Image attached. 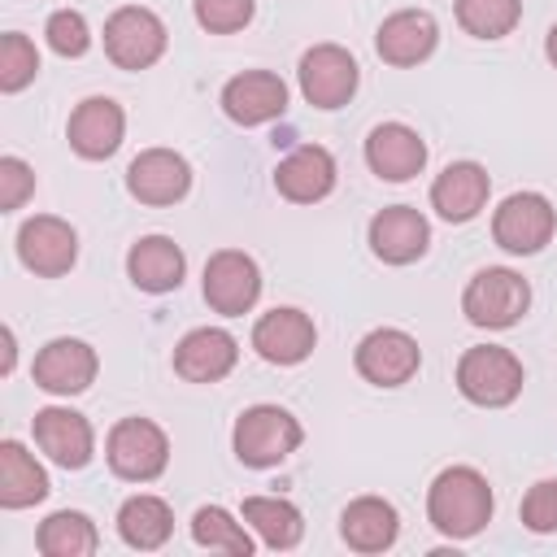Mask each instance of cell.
Listing matches in <instances>:
<instances>
[{
    "label": "cell",
    "instance_id": "6da1fadb",
    "mask_svg": "<svg viewBox=\"0 0 557 557\" xmlns=\"http://www.w3.org/2000/svg\"><path fill=\"white\" fill-rule=\"evenodd\" d=\"M426 518L448 540H470L492 518V487L474 466H448L426 492Z\"/></svg>",
    "mask_w": 557,
    "mask_h": 557
},
{
    "label": "cell",
    "instance_id": "7a4b0ae2",
    "mask_svg": "<svg viewBox=\"0 0 557 557\" xmlns=\"http://www.w3.org/2000/svg\"><path fill=\"white\" fill-rule=\"evenodd\" d=\"M300 422L278 405H252L235 422V457L252 470H270L300 448Z\"/></svg>",
    "mask_w": 557,
    "mask_h": 557
},
{
    "label": "cell",
    "instance_id": "3957f363",
    "mask_svg": "<svg viewBox=\"0 0 557 557\" xmlns=\"http://www.w3.org/2000/svg\"><path fill=\"white\" fill-rule=\"evenodd\" d=\"M531 305V287L518 270H505V265H487L479 270L466 292H461V313L483 326V331H505L513 326Z\"/></svg>",
    "mask_w": 557,
    "mask_h": 557
},
{
    "label": "cell",
    "instance_id": "277c9868",
    "mask_svg": "<svg viewBox=\"0 0 557 557\" xmlns=\"http://www.w3.org/2000/svg\"><path fill=\"white\" fill-rule=\"evenodd\" d=\"M457 387L470 405L500 409V405L518 400V392H522V361L500 344L466 348L457 361Z\"/></svg>",
    "mask_w": 557,
    "mask_h": 557
},
{
    "label": "cell",
    "instance_id": "5b68a950",
    "mask_svg": "<svg viewBox=\"0 0 557 557\" xmlns=\"http://www.w3.org/2000/svg\"><path fill=\"white\" fill-rule=\"evenodd\" d=\"M104 457H109V466H113L117 479H126V483H152L165 470V461H170V440L148 418H122L109 431Z\"/></svg>",
    "mask_w": 557,
    "mask_h": 557
},
{
    "label": "cell",
    "instance_id": "8992f818",
    "mask_svg": "<svg viewBox=\"0 0 557 557\" xmlns=\"http://www.w3.org/2000/svg\"><path fill=\"white\" fill-rule=\"evenodd\" d=\"M553 231H557V209L540 191H513L492 213V239L513 257L540 252L553 239Z\"/></svg>",
    "mask_w": 557,
    "mask_h": 557
},
{
    "label": "cell",
    "instance_id": "52a82bcc",
    "mask_svg": "<svg viewBox=\"0 0 557 557\" xmlns=\"http://www.w3.org/2000/svg\"><path fill=\"white\" fill-rule=\"evenodd\" d=\"M165 52V22L152 9L126 4L104 22V57L117 70H148Z\"/></svg>",
    "mask_w": 557,
    "mask_h": 557
},
{
    "label": "cell",
    "instance_id": "ba28073f",
    "mask_svg": "<svg viewBox=\"0 0 557 557\" xmlns=\"http://www.w3.org/2000/svg\"><path fill=\"white\" fill-rule=\"evenodd\" d=\"M352 361H357V374H361L366 383H374V387H400V383H409V379L418 374L422 348H418V339H413L409 331H400V326H379V331H370V335L357 344Z\"/></svg>",
    "mask_w": 557,
    "mask_h": 557
},
{
    "label": "cell",
    "instance_id": "9c48e42d",
    "mask_svg": "<svg viewBox=\"0 0 557 557\" xmlns=\"http://www.w3.org/2000/svg\"><path fill=\"white\" fill-rule=\"evenodd\" d=\"M300 96L313 104V109H339L352 100L357 91V61L348 48L339 44H313L305 57H300Z\"/></svg>",
    "mask_w": 557,
    "mask_h": 557
},
{
    "label": "cell",
    "instance_id": "30bf717a",
    "mask_svg": "<svg viewBox=\"0 0 557 557\" xmlns=\"http://www.w3.org/2000/svg\"><path fill=\"white\" fill-rule=\"evenodd\" d=\"M257 296H261V270L248 252L222 248L205 261V300H209L213 313L239 318L257 305Z\"/></svg>",
    "mask_w": 557,
    "mask_h": 557
},
{
    "label": "cell",
    "instance_id": "8fae6325",
    "mask_svg": "<svg viewBox=\"0 0 557 557\" xmlns=\"http://www.w3.org/2000/svg\"><path fill=\"white\" fill-rule=\"evenodd\" d=\"M17 257L26 270H35L39 278H61L74 261H78V235L65 218L52 213H35L22 222L17 231Z\"/></svg>",
    "mask_w": 557,
    "mask_h": 557
},
{
    "label": "cell",
    "instance_id": "7c38bea8",
    "mask_svg": "<svg viewBox=\"0 0 557 557\" xmlns=\"http://www.w3.org/2000/svg\"><path fill=\"white\" fill-rule=\"evenodd\" d=\"M191 187V165L174 148H148L126 170V191L139 205H178Z\"/></svg>",
    "mask_w": 557,
    "mask_h": 557
},
{
    "label": "cell",
    "instance_id": "4fadbf2b",
    "mask_svg": "<svg viewBox=\"0 0 557 557\" xmlns=\"http://www.w3.org/2000/svg\"><path fill=\"white\" fill-rule=\"evenodd\" d=\"M313 344H318L313 318L300 313V309H287V305L261 313L257 326H252V348L270 366H296V361H305L313 352Z\"/></svg>",
    "mask_w": 557,
    "mask_h": 557
},
{
    "label": "cell",
    "instance_id": "5bb4252c",
    "mask_svg": "<svg viewBox=\"0 0 557 557\" xmlns=\"http://www.w3.org/2000/svg\"><path fill=\"white\" fill-rule=\"evenodd\" d=\"M287 109V83L270 70H244L222 87V113L239 126H261L283 117Z\"/></svg>",
    "mask_w": 557,
    "mask_h": 557
},
{
    "label": "cell",
    "instance_id": "9a60e30c",
    "mask_svg": "<svg viewBox=\"0 0 557 557\" xmlns=\"http://www.w3.org/2000/svg\"><path fill=\"white\" fill-rule=\"evenodd\" d=\"M366 165L383 178V183H409L413 174H422L426 165V144L413 126L405 122H379L366 135Z\"/></svg>",
    "mask_w": 557,
    "mask_h": 557
},
{
    "label": "cell",
    "instance_id": "2e32d148",
    "mask_svg": "<svg viewBox=\"0 0 557 557\" xmlns=\"http://www.w3.org/2000/svg\"><path fill=\"white\" fill-rule=\"evenodd\" d=\"M431 244V226L418 209L409 205H387L370 218V252L387 265H409L426 252Z\"/></svg>",
    "mask_w": 557,
    "mask_h": 557
},
{
    "label": "cell",
    "instance_id": "e0dca14e",
    "mask_svg": "<svg viewBox=\"0 0 557 557\" xmlns=\"http://www.w3.org/2000/svg\"><path fill=\"white\" fill-rule=\"evenodd\" d=\"M100 361H96V348L83 344V339H52L35 352V383L52 396H78L91 387Z\"/></svg>",
    "mask_w": 557,
    "mask_h": 557
},
{
    "label": "cell",
    "instance_id": "ac0fdd59",
    "mask_svg": "<svg viewBox=\"0 0 557 557\" xmlns=\"http://www.w3.org/2000/svg\"><path fill=\"white\" fill-rule=\"evenodd\" d=\"M274 187L292 205H313L326 200L335 187V157L322 144H300L274 165Z\"/></svg>",
    "mask_w": 557,
    "mask_h": 557
},
{
    "label": "cell",
    "instance_id": "d6986e66",
    "mask_svg": "<svg viewBox=\"0 0 557 557\" xmlns=\"http://www.w3.org/2000/svg\"><path fill=\"white\" fill-rule=\"evenodd\" d=\"M235 357H239V344L222 326H196V331H187L174 344V370L187 383H218V379H226L235 370Z\"/></svg>",
    "mask_w": 557,
    "mask_h": 557
},
{
    "label": "cell",
    "instance_id": "ffe728a7",
    "mask_svg": "<svg viewBox=\"0 0 557 557\" xmlns=\"http://www.w3.org/2000/svg\"><path fill=\"white\" fill-rule=\"evenodd\" d=\"M30 431H35V444L48 453V461H57L65 470H83L91 461V453H96L91 422L83 413H74V409H57V405L39 409Z\"/></svg>",
    "mask_w": 557,
    "mask_h": 557
},
{
    "label": "cell",
    "instance_id": "44dd1931",
    "mask_svg": "<svg viewBox=\"0 0 557 557\" xmlns=\"http://www.w3.org/2000/svg\"><path fill=\"white\" fill-rule=\"evenodd\" d=\"M122 131H126V117H122V104L109 100V96H87L74 113H70V148L87 161H104L117 152L122 144Z\"/></svg>",
    "mask_w": 557,
    "mask_h": 557
},
{
    "label": "cell",
    "instance_id": "7402d4cb",
    "mask_svg": "<svg viewBox=\"0 0 557 557\" xmlns=\"http://www.w3.org/2000/svg\"><path fill=\"white\" fill-rule=\"evenodd\" d=\"M435 44H440V26H435V17L426 9H400V13L383 17V26L374 35L379 57L387 65H400V70L426 61L435 52Z\"/></svg>",
    "mask_w": 557,
    "mask_h": 557
},
{
    "label": "cell",
    "instance_id": "603a6c76",
    "mask_svg": "<svg viewBox=\"0 0 557 557\" xmlns=\"http://www.w3.org/2000/svg\"><path fill=\"white\" fill-rule=\"evenodd\" d=\"M487 191H492V178L479 161H453L431 183V209L444 222H470L487 205Z\"/></svg>",
    "mask_w": 557,
    "mask_h": 557
},
{
    "label": "cell",
    "instance_id": "cb8c5ba5",
    "mask_svg": "<svg viewBox=\"0 0 557 557\" xmlns=\"http://www.w3.org/2000/svg\"><path fill=\"white\" fill-rule=\"evenodd\" d=\"M183 270H187V257L174 239L165 235H144L139 244H131L126 252V274L139 292H174L183 283Z\"/></svg>",
    "mask_w": 557,
    "mask_h": 557
},
{
    "label": "cell",
    "instance_id": "d4e9b609",
    "mask_svg": "<svg viewBox=\"0 0 557 557\" xmlns=\"http://www.w3.org/2000/svg\"><path fill=\"white\" fill-rule=\"evenodd\" d=\"M396 531H400V518H396V509L383 496H357L339 513V535L357 553H383V548H392L396 544Z\"/></svg>",
    "mask_w": 557,
    "mask_h": 557
},
{
    "label": "cell",
    "instance_id": "484cf974",
    "mask_svg": "<svg viewBox=\"0 0 557 557\" xmlns=\"http://www.w3.org/2000/svg\"><path fill=\"white\" fill-rule=\"evenodd\" d=\"M44 496H48L44 466L17 440H4L0 444V505L4 509H26V505H35Z\"/></svg>",
    "mask_w": 557,
    "mask_h": 557
},
{
    "label": "cell",
    "instance_id": "4316f807",
    "mask_svg": "<svg viewBox=\"0 0 557 557\" xmlns=\"http://www.w3.org/2000/svg\"><path fill=\"white\" fill-rule=\"evenodd\" d=\"M170 531H174V513H170V505H165L161 496L139 492V496H131V500L117 509V535H122L131 548H139V553L161 548V544L170 540Z\"/></svg>",
    "mask_w": 557,
    "mask_h": 557
},
{
    "label": "cell",
    "instance_id": "83f0119b",
    "mask_svg": "<svg viewBox=\"0 0 557 557\" xmlns=\"http://www.w3.org/2000/svg\"><path fill=\"white\" fill-rule=\"evenodd\" d=\"M244 522L261 535L265 548H296L300 535H305L300 509L283 496H248L244 500Z\"/></svg>",
    "mask_w": 557,
    "mask_h": 557
},
{
    "label": "cell",
    "instance_id": "f1b7e54d",
    "mask_svg": "<svg viewBox=\"0 0 557 557\" xmlns=\"http://www.w3.org/2000/svg\"><path fill=\"white\" fill-rule=\"evenodd\" d=\"M39 553L44 557H91L100 548V535H96V522L78 509H57L39 522V535H35Z\"/></svg>",
    "mask_w": 557,
    "mask_h": 557
},
{
    "label": "cell",
    "instance_id": "f546056e",
    "mask_svg": "<svg viewBox=\"0 0 557 557\" xmlns=\"http://www.w3.org/2000/svg\"><path fill=\"white\" fill-rule=\"evenodd\" d=\"M191 540H196L200 548H218V553H231V557H248V553H252V535H248L244 522H235L222 505L196 509V518H191Z\"/></svg>",
    "mask_w": 557,
    "mask_h": 557
},
{
    "label": "cell",
    "instance_id": "4dcf8cb0",
    "mask_svg": "<svg viewBox=\"0 0 557 557\" xmlns=\"http://www.w3.org/2000/svg\"><path fill=\"white\" fill-rule=\"evenodd\" d=\"M522 17V0H457V22L474 39H505Z\"/></svg>",
    "mask_w": 557,
    "mask_h": 557
},
{
    "label": "cell",
    "instance_id": "1f68e13d",
    "mask_svg": "<svg viewBox=\"0 0 557 557\" xmlns=\"http://www.w3.org/2000/svg\"><path fill=\"white\" fill-rule=\"evenodd\" d=\"M35 74H39V52H35V44H30L26 35L9 30V35L0 39V87H4V91H22Z\"/></svg>",
    "mask_w": 557,
    "mask_h": 557
},
{
    "label": "cell",
    "instance_id": "d6a6232c",
    "mask_svg": "<svg viewBox=\"0 0 557 557\" xmlns=\"http://www.w3.org/2000/svg\"><path fill=\"white\" fill-rule=\"evenodd\" d=\"M44 35H48V48H52L57 57H83V52L91 48V30H87V17H83L78 9H57V13L48 17Z\"/></svg>",
    "mask_w": 557,
    "mask_h": 557
},
{
    "label": "cell",
    "instance_id": "836d02e7",
    "mask_svg": "<svg viewBox=\"0 0 557 557\" xmlns=\"http://www.w3.org/2000/svg\"><path fill=\"white\" fill-rule=\"evenodd\" d=\"M252 0H196V22L209 35H235L252 22Z\"/></svg>",
    "mask_w": 557,
    "mask_h": 557
},
{
    "label": "cell",
    "instance_id": "e575fe53",
    "mask_svg": "<svg viewBox=\"0 0 557 557\" xmlns=\"http://www.w3.org/2000/svg\"><path fill=\"white\" fill-rule=\"evenodd\" d=\"M522 522L535 535L557 531V479H540L527 496H522Z\"/></svg>",
    "mask_w": 557,
    "mask_h": 557
},
{
    "label": "cell",
    "instance_id": "d590c367",
    "mask_svg": "<svg viewBox=\"0 0 557 557\" xmlns=\"http://www.w3.org/2000/svg\"><path fill=\"white\" fill-rule=\"evenodd\" d=\"M35 191V170L22 157H0V209L13 213Z\"/></svg>",
    "mask_w": 557,
    "mask_h": 557
},
{
    "label": "cell",
    "instance_id": "8d00e7d4",
    "mask_svg": "<svg viewBox=\"0 0 557 557\" xmlns=\"http://www.w3.org/2000/svg\"><path fill=\"white\" fill-rule=\"evenodd\" d=\"M4 374L13 370V331H4V366H0Z\"/></svg>",
    "mask_w": 557,
    "mask_h": 557
},
{
    "label": "cell",
    "instance_id": "74e56055",
    "mask_svg": "<svg viewBox=\"0 0 557 557\" xmlns=\"http://www.w3.org/2000/svg\"><path fill=\"white\" fill-rule=\"evenodd\" d=\"M544 52H548V61L557 65V22H553V30H548V44H544Z\"/></svg>",
    "mask_w": 557,
    "mask_h": 557
}]
</instances>
